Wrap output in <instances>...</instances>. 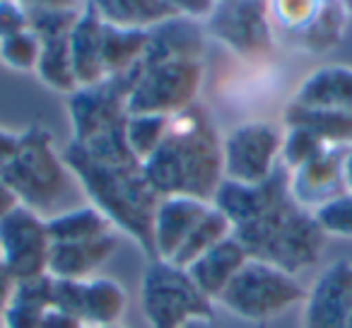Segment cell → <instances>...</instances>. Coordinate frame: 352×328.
<instances>
[{"label": "cell", "instance_id": "1", "mask_svg": "<svg viewBox=\"0 0 352 328\" xmlns=\"http://www.w3.org/2000/svg\"><path fill=\"white\" fill-rule=\"evenodd\" d=\"M150 186L157 196H191L212 203L225 182L222 138L212 118L198 104L176 113L162 145L142 162Z\"/></svg>", "mask_w": 352, "mask_h": 328}, {"label": "cell", "instance_id": "2", "mask_svg": "<svg viewBox=\"0 0 352 328\" xmlns=\"http://www.w3.org/2000/svg\"><path fill=\"white\" fill-rule=\"evenodd\" d=\"M63 160L89 206L97 208L113 230L131 237L147 261H155L152 230L160 196L147 182L142 164H104L73 140L65 145Z\"/></svg>", "mask_w": 352, "mask_h": 328}, {"label": "cell", "instance_id": "3", "mask_svg": "<svg viewBox=\"0 0 352 328\" xmlns=\"http://www.w3.org/2000/svg\"><path fill=\"white\" fill-rule=\"evenodd\" d=\"M234 237L249 259L265 261L292 275L316 263L326 239L311 212L299 208L289 193L273 203L263 215L236 227Z\"/></svg>", "mask_w": 352, "mask_h": 328}, {"label": "cell", "instance_id": "4", "mask_svg": "<svg viewBox=\"0 0 352 328\" xmlns=\"http://www.w3.org/2000/svg\"><path fill=\"white\" fill-rule=\"evenodd\" d=\"M0 179L15 191L20 206L44 217L68 210L63 203H68L73 188L78 186L63 152L56 150L54 135L44 126H30L22 131L20 150Z\"/></svg>", "mask_w": 352, "mask_h": 328}, {"label": "cell", "instance_id": "5", "mask_svg": "<svg viewBox=\"0 0 352 328\" xmlns=\"http://www.w3.org/2000/svg\"><path fill=\"white\" fill-rule=\"evenodd\" d=\"M304 297L307 289L297 275L265 261L249 259L220 294L217 304L249 323H268L283 316L287 309L304 304Z\"/></svg>", "mask_w": 352, "mask_h": 328}, {"label": "cell", "instance_id": "6", "mask_svg": "<svg viewBox=\"0 0 352 328\" xmlns=\"http://www.w3.org/2000/svg\"><path fill=\"white\" fill-rule=\"evenodd\" d=\"M140 309L150 328H184L196 318H215V302L198 289L188 270L160 259L142 273Z\"/></svg>", "mask_w": 352, "mask_h": 328}, {"label": "cell", "instance_id": "7", "mask_svg": "<svg viewBox=\"0 0 352 328\" xmlns=\"http://www.w3.org/2000/svg\"><path fill=\"white\" fill-rule=\"evenodd\" d=\"M201 85V61H166V63L140 65L138 80L128 94V116L131 113L176 116L196 104Z\"/></svg>", "mask_w": 352, "mask_h": 328}, {"label": "cell", "instance_id": "8", "mask_svg": "<svg viewBox=\"0 0 352 328\" xmlns=\"http://www.w3.org/2000/svg\"><path fill=\"white\" fill-rule=\"evenodd\" d=\"M140 73V65L131 73L111 75L97 85L78 87L68 94V118L75 142H87L94 135L121 126L128 118V94Z\"/></svg>", "mask_w": 352, "mask_h": 328}, {"label": "cell", "instance_id": "9", "mask_svg": "<svg viewBox=\"0 0 352 328\" xmlns=\"http://www.w3.org/2000/svg\"><path fill=\"white\" fill-rule=\"evenodd\" d=\"M283 133L268 121H246L222 138L225 179L239 184H263L278 172Z\"/></svg>", "mask_w": 352, "mask_h": 328}, {"label": "cell", "instance_id": "10", "mask_svg": "<svg viewBox=\"0 0 352 328\" xmlns=\"http://www.w3.org/2000/svg\"><path fill=\"white\" fill-rule=\"evenodd\" d=\"M206 34L241 58H261L273 49L268 0H220L206 20Z\"/></svg>", "mask_w": 352, "mask_h": 328}, {"label": "cell", "instance_id": "11", "mask_svg": "<svg viewBox=\"0 0 352 328\" xmlns=\"http://www.w3.org/2000/svg\"><path fill=\"white\" fill-rule=\"evenodd\" d=\"M51 246L49 225L39 212L17 206L0 220V261L15 280L49 273Z\"/></svg>", "mask_w": 352, "mask_h": 328}, {"label": "cell", "instance_id": "12", "mask_svg": "<svg viewBox=\"0 0 352 328\" xmlns=\"http://www.w3.org/2000/svg\"><path fill=\"white\" fill-rule=\"evenodd\" d=\"M302 328H352V263L333 261L307 289Z\"/></svg>", "mask_w": 352, "mask_h": 328}, {"label": "cell", "instance_id": "13", "mask_svg": "<svg viewBox=\"0 0 352 328\" xmlns=\"http://www.w3.org/2000/svg\"><path fill=\"white\" fill-rule=\"evenodd\" d=\"M345 150L347 145H331L307 164L289 172V196L299 208L314 212L331 198L345 193V182H342Z\"/></svg>", "mask_w": 352, "mask_h": 328}, {"label": "cell", "instance_id": "14", "mask_svg": "<svg viewBox=\"0 0 352 328\" xmlns=\"http://www.w3.org/2000/svg\"><path fill=\"white\" fill-rule=\"evenodd\" d=\"M212 203L198 201L191 196H164L160 198V206L155 212V261H174L184 241L193 232V227L201 222V217L210 210Z\"/></svg>", "mask_w": 352, "mask_h": 328}, {"label": "cell", "instance_id": "15", "mask_svg": "<svg viewBox=\"0 0 352 328\" xmlns=\"http://www.w3.org/2000/svg\"><path fill=\"white\" fill-rule=\"evenodd\" d=\"M206 49V30L188 17H166L150 27L145 58L140 65L166 63V61H201Z\"/></svg>", "mask_w": 352, "mask_h": 328}, {"label": "cell", "instance_id": "16", "mask_svg": "<svg viewBox=\"0 0 352 328\" xmlns=\"http://www.w3.org/2000/svg\"><path fill=\"white\" fill-rule=\"evenodd\" d=\"M104 27L107 22L92 3H85L73 32H70V58L80 87L102 83L107 75L104 68Z\"/></svg>", "mask_w": 352, "mask_h": 328}, {"label": "cell", "instance_id": "17", "mask_svg": "<svg viewBox=\"0 0 352 328\" xmlns=\"http://www.w3.org/2000/svg\"><path fill=\"white\" fill-rule=\"evenodd\" d=\"M292 104L352 116V68L350 65H323L314 70L297 87Z\"/></svg>", "mask_w": 352, "mask_h": 328}, {"label": "cell", "instance_id": "18", "mask_svg": "<svg viewBox=\"0 0 352 328\" xmlns=\"http://www.w3.org/2000/svg\"><path fill=\"white\" fill-rule=\"evenodd\" d=\"M249 261V254L241 246V241L236 239L234 234L227 237L225 241H220L217 246H212L208 254H203L198 261H193L188 265V275L193 278V283L198 285L203 294L208 299L217 304L220 294L227 289V285L234 280V275L239 273L241 268Z\"/></svg>", "mask_w": 352, "mask_h": 328}, {"label": "cell", "instance_id": "19", "mask_svg": "<svg viewBox=\"0 0 352 328\" xmlns=\"http://www.w3.org/2000/svg\"><path fill=\"white\" fill-rule=\"evenodd\" d=\"M116 234L99 237L89 241H70V244H54L49 259V275L68 280H89L99 268L116 254Z\"/></svg>", "mask_w": 352, "mask_h": 328}, {"label": "cell", "instance_id": "20", "mask_svg": "<svg viewBox=\"0 0 352 328\" xmlns=\"http://www.w3.org/2000/svg\"><path fill=\"white\" fill-rule=\"evenodd\" d=\"M51 309H54V278L46 273L17 280L15 294L0 318L6 328H41Z\"/></svg>", "mask_w": 352, "mask_h": 328}, {"label": "cell", "instance_id": "21", "mask_svg": "<svg viewBox=\"0 0 352 328\" xmlns=\"http://www.w3.org/2000/svg\"><path fill=\"white\" fill-rule=\"evenodd\" d=\"M150 41L145 27H104V68L107 75H123L142 63Z\"/></svg>", "mask_w": 352, "mask_h": 328}, {"label": "cell", "instance_id": "22", "mask_svg": "<svg viewBox=\"0 0 352 328\" xmlns=\"http://www.w3.org/2000/svg\"><path fill=\"white\" fill-rule=\"evenodd\" d=\"M126 289L121 283L111 278H94L85 280V307H82V321L89 328H102V326H116L123 318L126 311Z\"/></svg>", "mask_w": 352, "mask_h": 328}, {"label": "cell", "instance_id": "23", "mask_svg": "<svg viewBox=\"0 0 352 328\" xmlns=\"http://www.w3.org/2000/svg\"><path fill=\"white\" fill-rule=\"evenodd\" d=\"M49 234L54 244H70V241H89L99 237L113 234V225L94 206H78L46 217Z\"/></svg>", "mask_w": 352, "mask_h": 328}, {"label": "cell", "instance_id": "24", "mask_svg": "<svg viewBox=\"0 0 352 328\" xmlns=\"http://www.w3.org/2000/svg\"><path fill=\"white\" fill-rule=\"evenodd\" d=\"M285 126H297L314 133L326 145H352V116L323 109H309L292 104L285 109Z\"/></svg>", "mask_w": 352, "mask_h": 328}, {"label": "cell", "instance_id": "25", "mask_svg": "<svg viewBox=\"0 0 352 328\" xmlns=\"http://www.w3.org/2000/svg\"><path fill=\"white\" fill-rule=\"evenodd\" d=\"M70 34L41 41V56L34 73L49 89L60 94H73L80 87L70 58Z\"/></svg>", "mask_w": 352, "mask_h": 328}, {"label": "cell", "instance_id": "26", "mask_svg": "<svg viewBox=\"0 0 352 328\" xmlns=\"http://www.w3.org/2000/svg\"><path fill=\"white\" fill-rule=\"evenodd\" d=\"M102 20L113 27H145L174 17L162 0H89Z\"/></svg>", "mask_w": 352, "mask_h": 328}, {"label": "cell", "instance_id": "27", "mask_svg": "<svg viewBox=\"0 0 352 328\" xmlns=\"http://www.w3.org/2000/svg\"><path fill=\"white\" fill-rule=\"evenodd\" d=\"M232 234H234L232 222L227 220L215 206H210V210H208L206 215L201 217V222L193 227V232L188 234V239L184 241V246L179 249V254L174 256L171 263L188 268L193 261H198L203 254H208L212 246H217L220 241H225L227 237H232Z\"/></svg>", "mask_w": 352, "mask_h": 328}, {"label": "cell", "instance_id": "28", "mask_svg": "<svg viewBox=\"0 0 352 328\" xmlns=\"http://www.w3.org/2000/svg\"><path fill=\"white\" fill-rule=\"evenodd\" d=\"M345 27V8L340 0H323L314 20L299 32L302 44L311 51H328L333 44H338Z\"/></svg>", "mask_w": 352, "mask_h": 328}, {"label": "cell", "instance_id": "29", "mask_svg": "<svg viewBox=\"0 0 352 328\" xmlns=\"http://www.w3.org/2000/svg\"><path fill=\"white\" fill-rule=\"evenodd\" d=\"M171 116H157V113H131L126 118V138L133 155L140 162H145L169 131Z\"/></svg>", "mask_w": 352, "mask_h": 328}, {"label": "cell", "instance_id": "30", "mask_svg": "<svg viewBox=\"0 0 352 328\" xmlns=\"http://www.w3.org/2000/svg\"><path fill=\"white\" fill-rule=\"evenodd\" d=\"M41 56V39L32 30L0 41V63L17 73H34Z\"/></svg>", "mask_w": 352, "mask_h": 328}, {"label": "cell", "instance_id": "31", "mask_svg": "<svg viewBox=\"0 0 352 328\" xmlns=\"http://www.w3.org/2000/svg\"><path fill=\"white\" fill-rule=\"evenodd\" d=\"M326 145L323 140H318L314 133L304 131V128H297V126H287V131L283 133V152H280V162H283V167L287 172H294L297 167L307 164L309 160L323 152Z\"/></svg>", "mask_w": 352, "mask_h": 328}, {"label": "cell", "instance_id": "32", "mask_svg": "<svg viewBox=\"0 0 352 328\" xmlns=\"http://www.w3.org/2000/svg\"><path fill=\"white\" fill-rule=\"evenodd\" d=\"M323 234L352 237V193H340L311 212Z\"/></svg>", "mask_w": 352, "mask_h": 328}, {"label": "cell", "instance_id": "33", "mask_svg": "<svg viewBox=\"0 0 352 328\" xmlns=\"http://www.w3.org/2000/svg\"><path fill=\"white\" fill-rule=\"evenodd\" d=\"M321 3L323 0H268L270 15L285 30H292V32H302L314 20Z\"/></svg>", "mask_w": 352, "mask_h": 328}, {"label": "cell", "instance_id": "34", "mask_svg": "<svg viewBox=\"0 0 352 328\" xmlns=\"http://www.w3.org/2000/svg\"><path fill=\"white\" fill-rule=\"evenodd\" d=\"M54 278V275H51ZM85 307V280L54 278V309L70 316L82 318Z\"/></svg>", "mask_w": 352, "mask_h": 328}, {"label": "cell", "instance_id": "35", "mask_svg": "<svg viewBox=\"0 0 352 328\" xmlns=\"http://www.w3.org/2000/svg\"><path fill=\"white\" fill-rule=\"evenodd\" d=\"M30 30V8L22 0H0V41Z\"/></svg>", "mask_w": 352, "mask_h": 328}, {"label": "cell", "instance_id": "36", "mask_svg": "<svg viewBox=\"0 0 352 328\" xmlns=\"http://www.w3.org/2000/svg\"><path fill=\"white\" fill-rule=\"evenodd\" d=\"M171 15L188 17V20H208L215 10L217 0H162Z\"/></svg>", "mask_w": 352, "mask_h": 328}, {"label": "cell", "instance_id": "37", "mask_svg": "<svg viewBox=\"0 0 352 328\" xmlns=\"http://www.w3.org/2000/svg\"><path fill=\"white\" fill-rule=\"evenodd\" d=\"M22 133H12L8 128H0V174L6 172L8 164L15 160L17 150H20Z\"/></svg>", "mask_w": 352, "mask_h": 328}, {"label": "cell", "instance_id": "38", "mask_svg": "<svg viewBox=\"0 0 352 328\" xmlns=\"http://www.w3.org/2000/svg\"><path fill=\"white\" fill-rule=\"evenodd\" d=\"M41 328H89V326L82 321V318L70 316V314H65V311H56V309H51V311L46 314Z\"/></svg>", "mask_w": 352, "mask_h": 328}, {"label": "cell", "instance_id": "39", "mask_svg": "<svg viewBox=\"0 0 352 328\" xmlns=\"http://www.w3.org/2000/svg\"><path fill=\"white\" fill-rule=\"evenodd\" d=\"M15 285H17V280L8 273L6 265H0V316L6 314L8 304H10L12 294H15Z\"/></svg>", "mask_w": 352, "mask_h": 328}, {"label": "cell", "instance_id": "40", "mask_svg": "<svg viewBox=\"0 0 352 328\" xmlns=\"http://www.w3.org/2000/svg\"><path fill=\"white\" fill-rule=\"evenodd\" d=\"M17 206H20V198H17L15 191L0 179V220H3L6 215H10Z\"/></svg>", "mask_w": 352, "mask_h": 328}, {"label": "cell", "instance_id": "41", "mask_svg": "<svg viewBox=\"0 0 352 328\" xmlns=\"http://www.w3.org/2000/svg\"><path fill=\"white\" fill-rule=\"evenodd\" d=\"M27 8H82L80 0H22Z\"/></svg>", "mask_w": 352, "mask_h": 328}, {"label": "cell", "instance_id": "42", "mask_svg": "<svg viewBox=\"0 0 352 328\" xmlns=\"http://www.w3.org/2000/svg\"><path fill=\"white\" fill-rule=\"evenodd\" d=\"M342 182H345V191L352 193V145H347L342 157Z\"/></svg>", "mask_w": 352, "mask_h": 328}, {"label": "cell", "instance_id": "43", "mask_svg": "<svg viewBox=\"0 0 352 328\" xmlns=\"http://www.w3.org/2000/svg\"><path fill=\"white\" fill-rule=\"evenodd\" d=\"M184 328H220V323L215 318H196V321L186 323Z\"/></svg>", "mask_w": 352, "mask_h": 328}, {"label": "cell", "instance_id": "44", "mask_svg": "<svg viewBox=\"0 0 352 328\" xmlns=\"http://www.w3.org/2000/svg\"><path fill=\"white\" fill-rule=\"evenodd\" d=\"M102 328H123L121 323H116V326H102Z\"/></svg>", "mask_w": 352, "mask_h": 328}, {"label": "cell", "instance_id": "45", "mask_svg": "<svg viewBox=\"0 0 352 328\" xmlns=\"http://www.w3.org/2000/svg\"><path fill=\"white\" fill-rule=\"evenodd\" d=\"M0 265H3V261H0Z\"/></svg>", "mask_w": 352, "mask_h": 328}, {"label": "cell", "instance_id": "46", "mask_svg": "<svg viewBox=\"0 0 352 328\" xmlns=\"http://www.w3.org/2000/svg\"><path fill=\"white\" fill-rule=\"evenodd\" d=\"M3 328H6V326H3Z\"/></svg>", "mask_w": 352, "mask_h": 328}]
</instances>
